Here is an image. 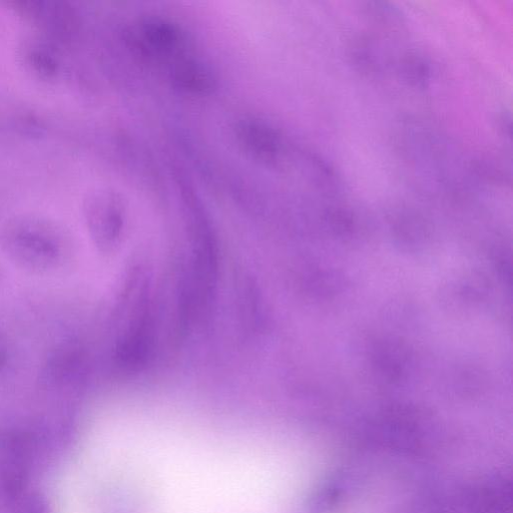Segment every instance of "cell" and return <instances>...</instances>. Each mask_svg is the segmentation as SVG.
I'll use <instances>...</instances> for the list:
<instances>
[{"instance_id":"1","label":"cell","mask_w":513,"mask_h":513,"mask_svg":"<svg viewBox=\"0 0 513 513\" xmlns=\"http://www.w3.org/2000/svg\"><path fill=\"white\" fill-rule=\"evenodd\" d=\"M134 50L142 57L168 62L171 67L186 58V40L181 29L157 17L143 19L129 34Z\"/></svg>"},{"instance_id":"2","label":"cell","mask_w":513,"mask_h":513,"mask_svg":"<svg viewBox=\"0 0 513 513\" xmlns=\"http://www.w3.org/2000/svg\"><path fill=\"white\" fill-rule=\"evenodd\" d=\"M237 142L251 159L265 165L276 164L282 151L279 134L268 124L244 120L236 127Z\"/></svg>"},{"instance_id":"3","label":"cell","mask_w":513,"mask_h":513,"mask_svg":"<svg viewBox=\"0 0 513 513\" xmlns=\"http://www.w3.org/2000/svg\"><path fill=\"white\" fill-rule=\"evenodd\" d=\"M170 76L178 89L195 95L210 94L216 86L211 70L194 59L177 62L171 67Z\"/></svg>"}]
</instances>
